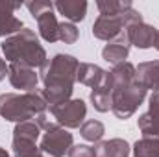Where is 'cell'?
I'll list each match as a JSON object with an SVG mask.
<instances>
[{"label":"cell","instance_id":"6da1fadb","mask_svg":"<svg viewBox=\"0 0 159 157\" xmlns=\"http://www.w3.org/2000/svg\"><path fill=\"white\" fill-rule=\"evenodd\" d=\"M80 61L70 54H56L41 67V79L44 83L43 96L50 107L70 100Z\"/></svg>","mask_w":159,"mask_h":157},{"label":"cell","instance_id":"7a4b0ae2","mask_svg":"<svg viewBox=\"0 0 159 157\" xmlns=\"http://www.w3.org/2000/svg\"><path fill=\"white\" fill-rule=\"evenodd\" d=\"M111 74H113V79H115L111 111L117 118L128 120L129 117L135 115L139 105L144 102L148 91L139 83L137 74H135V67L128 61L115 65Z\"/></svg>","mask_w":159,"mask_h":157},{"label":"cell","instance_id":"3957f363","mask_svg":"<svg viewBox=\"0 0 159 157\" xmlns=\"http://www.w3.org/2000/svg\"><path fill=\"white\" fill-rule=\"evenodd\" d=\"M2 52L9 63H20L32 69H41L48 61L37 34L30 28H22L19 34L2 41Z\"/></svg>","mask_w":159,"mask_h":157},{"label":"cell","instance_id":"277c9868","mask_svg":"<svg viewBox=\"0 0 159 157\" xmlns=\"http://www.w3.org/2000/svg\"><path fill=\"white\" fill-rule=\"evenodd\" d=\"M48 107L43 91L35 89L30 92H4L0 94V117H4L9 122H26L37 117L41 113H44V109Z\"/></svg>","mask_w":159,"mask_h":157},{"label":"cell","instance_id":"5b68a950","mask_svg":"<svg viewBox=\"0 0 159 157\" xmlns=\"http://www.w3.org/2000/svg\"><path fill=\"white\" fill-rule=\"evenodd\" d=\"M137 22H143V15L133 7L119 15H100L93 24V35L96 39L109 43L115 37H119L128 26Z\"/></svg>","mask_w":159,"mask_h":157},{"label":"cell","instance_id":"8992f818","mask_svg":"<svg viewBox=\"0 0 159 157\" xmlns=\"http://www.w3.org/2000/svg\"><path fill=\"white\" fill-rule=\"evenodd\" d=\"M39 124L34 120H26V122H20L15 126L13 129V142H11V148H13V154L15 157H28L35 152H39L37 148V139L41 135Z\"/></svg>","mask_w":159,"mask_h":157},{"label":"cell","instance_id":"52a82bcc","mask_svg":"<svg viewBox=\"0 0 159 157\" xmlns=\"http://www.w3.org/2000/svg\"><path fill=\"white\" fill-rule=\"evenodd\" d=\"M72 141H74L72 133H69L65 128L56 124L48 131H44V135L41 139L39 150L48 157H65V154H69V150L74 146Z\"/></svg>","mask_w":159,"mask_h":157},{"label":"cell","instance_id":"ba28073f","mask_svg":"<svg viewBox=\"0 0 159 157\" xmlns=\"http://www.w3.org/2000/svg\"><path fill=\"white\" fill-rule=\"evenodd\" d=\"M50 113L61 128L74 129V128H81L83 120L87 117V105L81 98H74V100H69L61 105L50 107Z\"/></svg>","mask_w":159,"mask_h":157},{"label":"cell","instance_id":"9c48e42d","mask_svg":"<svg viewBox=\"0 0 159 157\" xmlns=\"http://www.w3.org/2000/svg\"><path fill=\"white\" fill-rule=\"evenodd\" d=\"M7 78H9V83H11L13 89L22 91V92L35 91L37 83H39V76H37L35 69L20 65V63H9V74H7Z\"/></svg>","mask_w":159,"mask_h":157},{"label":"cell","instance_id":"30bf717a","mask_svg":"<svg viewBox=\"0 0 159 157\" xmlns=\"http://www.w3.org/2000/svg\"><path fill=\"white\" fill-rule=\"evenodd\" d=\"M113 87H115L113 74L106 70V76L100 81V85L91 91V102H93V107L96 111L107 113L111 109V105H113Z\"/></svg>","mask_w":159,"mask_h":157},{"label":"cell","instance_id":"8fae6325","mask_svg":"<svg viewBox=\"0 0 159 157\" xmlns=\"http://www.w3.org/2000/svg\"><path fill=\"white\" fill-rule=\"evenodd\" d=\"M148 104H150V109L139 117L137 126L143 137H159V91L152 92Z\"/></svg>","mask_w":159,"mask_h":157},{"label":"cell","instance_id":"7c38bea8","mask_svg":"<svg viewBox=\"0 0 159 157\" xmlns=\"http://www.w3.org/2000/svg\"><path fill=\"white\" fill-rule=\"evenodd\" d=\"M126 34H128V39L131 43V46H137L141 50L152 48L156 44V37H157V30L154 26L146 24L144 20L128 26L126 28Z\"/></svg>","mask_w":159,"mask_h":157},{"label":"cell","instance_id":"4fadbf2b","mask_svg":"<svg viewBox=\"0 0 159 157\" xmlns=\"http://www.w3.org/2000/svg\"><path fill=\"white\" fill-rule=\"evenodd\" d=\"M129 48H131V43L128 39L126 30H124L119 37L109 41L102 48V57L111 65H119V63H124V59L129 56Z\"/></svg>","mask_w":159,"mask_h":157},{"label":"cell","instance_id":"5bb4252c","mask_svg":"<svg viewBox=\"0 0 159 157\" xmlns=\"http://www.w3.org/2000/svg\"><path fill=\"white\" fill-rule=\"evenodd\" d=\"M135 74L139 83L146 91H154V92L159 91V59L139 63V67H135Z\"/></svg>","mask_w":159,"mask_h":157},{"label":"cell","instance_id":"9a60e30c","mask_svg":"<svg viewBox=\"0 0 159 157\" xmlns=\"http://www.w3.org/2000/svg\"><path fill=\"white\" fill-rule=\"evenodd\" d=\"M54 7L67 19V22H81L87 15V2L85 0H57Z\"/></svg>","mask_w":159,"mask_h":157},{"label":"cell","instance_id":"2e32d148","mask_svg":"<svg viewBox=\"0 0 159 157\" xmlns=\"http://www.w3.org/2000/svg\"><path fill=\"white\" fill-rule=\"evenodd\" d=\"M131 148L124 139H111L98 142L94 146V155L96 157H129Z\"/></svg>","mask_w":159,"mask_h":157},{"label":"cell","instance_id":"e0dca14e","mask_svg":"<svg viewBox=\"0 0 159 157\" xmlns=\"http://www.w3.org/2000/svg\"><path fill=\"white\" fill-rule=\"evenodd\" d=\"M37 20V28H39V35L46 43H56L59 41V22L54 15V9L43 13L41 17L35 19Z\"/></svg>","mask_w":159,"mask_h":157},{"label":"cell","instance_id":"ac0fdd59","mask_svg":"<svg viewBox=\"0 0 159 157\" xmlns=\"http://www.w3.org/2000/svg\"><path fill=\"white\" fill-rule=\"evenodd\" d=\"M106 76V70L100 69L94 63H80L78 74H76V81H80L81 85H87L91 89H96L100 85V81Z\"/></svg>","mask_w":159,"mask_h":157},{"label":"cell","instance_id":"d6986e66","mask_svg":"<svg viewBox=\"0 0 159 157\" xmlns=\"http://www.w3.org/2000/svg\"><path fill=\"white\" fill-rule=\"evenodd\" d=\"M133 157H159V137H143L133 144Z\"/></svg>","mask_w":159,"mask_h":157},{"label":"cell","instance_id":"ffe728a7","mask_svg":"<svg viewBox=\"0 0 159 157\" xmlns=\"http://www.w3.org/2000/svg\"><path fill=\"white\" fill-rule=\"evenodd\" d=\"M80 133H81V137H83L85 141H89V142H100L102 137H104V133H106V128H104V124H102L100 120L91 118V120H85V122L81 124Z\"/></svg>","mask_w":159,"mask_h":157},{"label":"cell","instance_id":"44dd1931","mask_svg":"<svg viewBox=\"0 0 159 157\" xmlns=\"http://www.w3.org/2000/svg\"><path fill=\"white\" fill-rule=\"evenodd\" d=\"M96 7L100 11V15H119L128 9H131V2L129 0H98Z\"/></svg>","mask_w":159,"mask_h":157},{"label":"cell","instance_id":"7402d4cb","mask_svg":"<svg viewBox=\"0 0 159 157\" xmlns=\"http://www.w3.org/2000/svg\"><path fill=\"white\" fill-rule=\"evenodd\" d=\"M24 28L22 20L17 19L15 15H2L0 17V37H11L15 34H19Z\"/></svg>","mask_w":159,"mask_h":157},{"label":"cell","instance_id":"603a6c76","mask_svg":"<svg viewBox=\"0 0 159 157\" xmlns=\"http://www.w3.org/2000/svg\"><path fill=\"white\" fill-rule=\"evenodd\" d=\"M80 37V30L72 22H59V41L65 44H74Z\"/></svg>","mask_w":159,"mask_h":157},{"label":"cell","instance_id":"cb8c5ba5","mask_svg":"<svg viewBox=\"0 0 159 157\" xmlns=\"http://www.w3.org/2000/svg\"><path fill=\"white\" fill-rule=\"evenodd\" d=\"M26 7H28L30 15H32L34 19H37V17H41V15H43V13H46V11L54 9V2H44V0L26 2Z\"/></svg>","mask_w":159,"mask_h":157},{"label":"cell","instance_id":"d4e9b609","mask_svg":"<svg viewBox=\"0 0 159 157\" xmlns=\"http://www.w3.org/2000/svg\"><path fill=\"white\" fill-rule=\"evenodd\" d=\"M69 157H96L94 155V148L87 146V144H76L69 150Z\"/></svg>","mask_w":159,"mask_h":157},{"label":"cell","instance_id":"484cf974","mask_svg":"<svg viewBox=\"0 0 159 157\" xmlns=\"http://www.w3.org/2000/svg\"><path fill=\"white\" fill-rule=\"evenodd\" d=\"M19 7H20V2H0V17L2 15H13V11Z\"/></svg>","mask_w":159,"mask_h":157},{"label":"cell","instance_id":"4316f807","mask_svg":"<svg viewBox=\"0 0 159 157\" xmlns=\"http://www.w3.org/2000/svg\"><path fill=\"white\" fill-rule=\"evenodd\" d=\"M7 74H9V67H7V65H6V61L0 57V81L6 78Z\"/></svg>","mask_w":159,"mask_h":157},{"label":"cell","instance_id":"83f0119b","mask_svg":"<svg viewBox=\"0 0 159 157\" xmlns=\"http://www.w3.org/2000/svg\"><path fill=\"white\" fill-rule=\"evenodd\" d=\"M0 157H9L7 150H6V148H2V146H0Z\"/></svg>","mask_w":159,"mask_h":157},{"label":"cell","instance_id":"f1b7e54d","mask_svg":"<svg viewBox=\"0 0 159 157\" xmlns=\"http://www.w3.org/2000/svg\"><path fill=\"white\" fill-rule=\"evenodd\" d=\"M28 157H46V155H44V154L39 150V152H35V154H32V155H28Z\"/></svg>","mask_w":159,"mask_h":157},{"label":"cell","instance_id":"f546056e","mask_svg":"<svg viewBox=\"0 0 159 157\" xmlns=\"http://www.w3.org/2000/svg\"><path fill=\"white\" fill-rule=\"evenodd\" d=\"M154 46H156V50H159V30H157V37H156V44Z\"/></svg>","mask_w":159,"mask_h":157}]
</instances>
